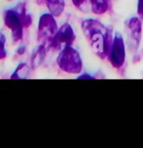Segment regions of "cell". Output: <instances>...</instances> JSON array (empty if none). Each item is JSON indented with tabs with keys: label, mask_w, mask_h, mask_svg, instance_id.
Instances as JSON below:
<instances>
[{
	"label": "cell",
	"mask_w": 143,
	"mask_h": 148,
	"mask_svg": "<svg viewBox=\"0 0 143 148\" xmlns=\"http://www.w3.org/2000/svg\"><path fill=\"white\" fill-rule=\"evenodd\" d=\"M5 53V51H4V48H3V44H2V42L0 41V57H1V55L3 56Z\"/></svg>",
	"instance_id": "52a82bcc"
},
{
	"label": "cell",
	"mask_w": 143,
	"mask_h": 148,
	"mask_svg": "<svg viewBox=\"0 0 143 148\" xmlns=\"http://www.w3.org/2000/svg\"><path fill=\"white\" fill-rule=\"evenodd\" d=\"M57 32V27L53 17L50 15H44L39 24V36L44 40L53 38Z\"/></svg>",
	"instance_id": "3957f363"
},
{
	"label": "cell",
	"mask_w": 143,
	"mask_h": 148,
	"mask_svg": "<svg viewBox=\"0 0 143 148\" xmlns=\"http://www.w3.org/2000/svg\"><path fill=\"white\" fill-rule=\"evenodd\" d=\"M53 38V45L55 47L64 49L65 47L70 46L72 41L74 40V34H73L71 27L65 25L58 32H56Z\"/></svg>",
	"instance_id": "277c9868"
},
{
	"label": "cell",
	"mask_w": 143,
	"mask_h": 148,
	"mask_svg": "<svg viewBox=\"0 0 143 148\" xmlns=\"http://www.w3.org/2000/svg\"><path fill=\"white\" fill-rule=\"evenodd\" d=\"M48 8L54 16H58L62 13L64 9V1L63 0H46Z\"/></svg>",
	"instance_id": "8992f818"
},
{
	"label": "cell",
	"mask_w": 143,
	"mask_h": 148,
	"mask_svg": "<svg viewBox=\"0 0 143 148\" xmlns=\"http://www.w3.org/2000/svg\"><path fill=\"white\" fill-rule=\"evenodd\" d=\"M5 22H6L7 26L15 32L14 37L16 36V38H17V37L21 36L22 24H21V20L19 18L18 14L15 13L13 11H8L6 13V17H5Z\"/></svg>",
	"instance_id": "5b68a950"
},
{
	"label": "cell",
	"mask_w": 143,
	"mask_h": 148,
	"mask_svg": "<svg viewBox=\"0 0 143 148\" xmlns=\"http://www.w3.org/2000/svg\"><path fill=\"white\" fill-rule=\"evenodd\" d=\"M101 26L93 21L83 23L84 34L91 44V47L97 53H102L104 49V36L101 31Z\"/></svg>",
	"instance_id": "6da1fadb"
},
{
	"label": "cell",
	"mask_w": 143,
	"mask_h": 148,
	"mask_svg": "<svg viewBox=\"0 0 143 148\" xmlns=\"http://www.w3.org/2000/svg\"><path fill=\"white\" fill-rule=\"evenodd\" d=\"M58 64L64 71L70 73L79 72L81 69V61L79 53L71 46H67L62 49V52L58 58Z\"/></svg>",
	"instance_id": "7a4b0ae2"
}]
</instances>
